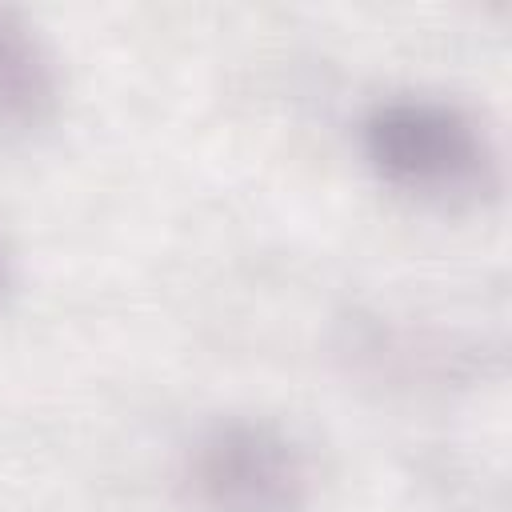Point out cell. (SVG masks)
<instances>
[{
  "label": "cell",
  "instance_id": "6da1fadb",
  "mask_svg": "<svg viewBox=\"0 0 512 512\" xmlns=\"http://www.w3.org/2000/svg\"><path fill=\"white\" fill-rule=\"evenodd\" d=\"M360 152L380 184L428 204H468L500 188L488 124L448 96H384L360 120Z\"/></svg>",
  "mask_w": 512,
  "mask_h": 512
},
{
  "label": "cell",
  "instance_id": "7a4b0ae2",
  "mask_svg": "<svg viewBox=\"0 0 512 512\" xmlns=\"http://www.w3.org/2000/svg\"><path fill=\"white\" fill-rule=\"evenodd\" d=\"M184 488L200 512H308V452L272 420L208 424L184 456Z\"/></svg>",
  "mask_w": 512,
  "mask_h": 512
},
{
  "label": "cell",
  "instance_id": "3957f363",
  "mask_svg": "<svg viewBox=\"0 0 512 512\" xmlns=\"http://www.w3.org/2000/svg\"><path fill=\"white\" fill-rule=\"evenodd\" d=\"M60 108V68L44 36L0 8V136L44 128Z\"/></svg>",
  "mask_w": 512,
  "mask_h": 512
},
{
  "label": "cell",
  "instance_id": "277c9868",
  "mask_svg": "<svg viewBox=\"0 0 512 512\" xmlns=\"http://www.w3.org/2000/svg\"><path fill=\"white\" fill-rule=\"evenodd\" d=\"M8 280H12V260H8V248H4V240H0V292L8 288Z\"/></svg>",
  "mask_w": 512,
  "mask_h": 512
}]
</instances>
